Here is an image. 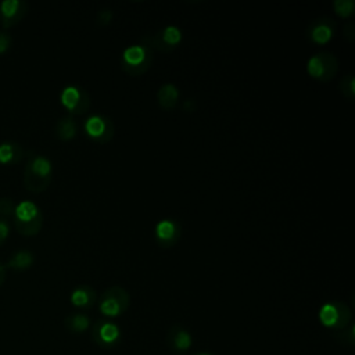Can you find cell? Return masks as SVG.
Wrapping results in <instances>:
<instances>
[{
	"label": "cell",
	"instance_id": "1",
	"mask_svg": "<svg viewBox=\"0 0 355 355\" xmlns=\"http://www.w3.org/2000/svg\"><path fill=\"white\" fill-rule=\"evenodd\" d=\"M53 176V165L43 155H31L24 169V184L32 193L44 191Z\"/></svg>",
	"mask_w": 355,
	"mask_h": 355
},
{
	"label": "cell",
	"instance_id": "2",
	"mask_svg": "<svg viewBox=\"0 0 355 355\" xmlns=\"http://www.w3.org/2000/svg\"><path fill=\"white\" fill-rule=\"evenodd\" d=\"M12 219L17 232L22 236H35L43 226V214L32 201H21L17 204Z\"/></svg>",
	"mask_w": 355,
	"mask_h": 355
},
{
	"label": "cell",
	"instance_id": "3",
	"mask_svg": "<svg viewBox=\"0 0 355 355\" xmlns=\"http://www.w3.org/2000/svg\"><path fill=\"white\" fill-rule=\"evenodd\" d=\"M153 62V50L144 44H132L122 51L121 68L130 76L146 73Z\"/></svg>",
	"mask_w": 355,
	"mask_h": 355
},
{
	"label": "cell",
	"instance_id": "4",
	"mask_svg": "<svg viewBox=\"0 0 355 355\" xmlns=\"http://www.w3.org/2000/svg\"><path fill=\"white\" fill-rule=\"evenodd\" d=\"M130 305L129 293L121 286L105 288L98 300V311L105 318H118L128 311Z\"/></svg>",
	"mask_w": 355,
	"mask_h": 355
},
{
	"label": "cell",
	"instance_id": "5",
	"mask_svg": "<svg viewBox=\"0 0 355 355\" xmlns=\"http://www.w3.org/2000/svg\"><path fill=\"white\" fill-rule=\"evenodd\" d=\"M319 322L326 329L340 331L352 322V312L345 302L330 301L320 306Z\"/></svg>",
	"mask_w": 355,
	"mask_h": 355
},
{
	"label": "cell",
	"instance_id": "6",
	"mask_svg": "<svg viewBox=\"0 0 355 355\" xmlns=\"http://www.w3.org/2000/svg\"><path fill=\"white\" fill-rule=\"evenodd\" d=\"M338 71V60L333 53L322 51L312 55L306 62V72L311 78L329 82L331 80Z\"/></svg>",
	"mask_w": 355,
	"mask_h": 355
},
{
	"label": "cell",
	"instance_id": "7",
	"mask_svg": "<svg viewBox=\"0 0 355 355\" xmlns=\"http://www.w3.org/2000/svg\"><path fill=\"white\" fill-rule=\"evenodd\" d=\"M92 341L103 349L115 348L122 340L119 326L108 319H98L90 329Z\"/></svg>",
	"mask_w": 355,
	"mask_h": 355
},
{
	"label": "cell",
	"instance_id": "8",
	"mask_svg": "<svg viewBox=\"0 0 355 355\" xmlns=\"http://www.w3.org/2000/svg\"><path fill=\"white\" fill-rule=\"evenodd\" d=\"M180 40H182V31L175 25H169L161 29L159 32H157L155 35L144 36L141 44L150 47L151 50L155 49L161 53H169L176 46H179Z\"/></svg>",
	"mask_w": 355,
	"mask_h": 355
},
{
	"label": "cell",
	"instance_id": "9",
	"mask_svg": "<svg viewBox=\"0 0 355 355\" xmlns=\"http://www.w3.org/2000/svg\"><path fill=\"white\" fill-rule=\"evenodd\" d=\"M61 103L72 115H82L90 107V97L86 90L78 86H67L61 92Z\"/></svg>",
	"mask_w": 355,
	"mask_h": 355
},
{
	"label": "cell",
	"instance_id": "10",
	"mask_svg": "<svg viewBox=\"0 0 355 355\" xmlns=\"http://www.w3.org/2000/svg\"><path fill=\"white\" fill-rule=\"evenodd\" d=\"M85 132L97 143H107L114 136V123L103 115H92L85 122Z\"/></svg>",
	"mask_w": 355,
	"mask_h": 355
},
{
	"label": "cell",
	"instance_id": "11",
	"mask_svg": "<svg viewBox=\"0 0 355 355\" xmlns=\"http://www.w3.org/2000/svg\"><path fill=\"white\" fill-rule=\"evenodd\" d=\"M166 347L175 355H184L193 345L191 333L182 324H173L166 331Z\"/></svg>",
	"mask_w": 355,
	"mask_h": 355
},
{
	"label": "cell",
	"instance_id": "12",
	"mask_svg": "<svg viewBox=\"0 0 355 355\" xmlns=\"http://www.w3.org/2000/svg\"><path fill=\"white\" fill-rule=\"evenodd\" d=\"M28 3L21 0H6L0 4V25L4 29L15 26L28 12Z\"/></svg>",
	"mask_w": 355,
	"mask_h": 355
},
{
	"label": "cell",
	"instance_id": "13",
	"mask_svg": "<svg viewBox=\"0 0 355 355\" xmlns=\"http://www.w3.org/2000/svg\"><path fill=\"white\" fill-rule=\"evenodd\" d=\"M334 36V24L327 17L312 21L306 29V37L315 44H326Z\"/></svg>",
	"mask_w": 355,
	"mask_h": 355
},
{
	"label": "cell",
	"instance_id": "14",
	"mask_svg": "<svg viewBox=\"0 0 355 355\" xmlns=\"http://www.w3.org/2000/svg\"><path fill=\"white\" fill-rule=\"evenodd\" d=\"M154 233L157 243L164 248H169L173 247L180 237V225L175 220L164 219L155 225Z\"/></svg>",
	"mask_w": 355,
	"mask_h": 355
},
{
	"label": "cell",
	"instance_id": "15",
	"mask_svg": "<svg viewBox=\"0 0 355 355\" xmlns=\"http://www.w3.org/2000/svg\"><path fill=\"white\" fill-rule=\"evenodd\" d=\"M69 300L71 304L79 309H90L97 302V293L93 287L82 284L73 288Z\"/></svg>",
	"mask_w": 355,
	"mask_h": 355
},
{
	"label": "cell",
	"instance_id": "16",
	"mask_svg": "<svg viewBox=\"0 0 355 355\" xmlns=\"http://www.w3.org/2000/svg\"><path fill=\"white\" fill-rule=\"evenodd\" d=\"M157 101L161 108L171 111L178 105L179 90L173 83H164L157 92Z\"/></svg>",
	"mask_w": 355,
	"mask_h": 355
},
{
	"label": "cell",
	"instance_id": "17",
	"mask_svg": "<svg viewBox=\"0 0 355 355\" xmlns=\"http://www.w3.org/2000/svg\"><path fill=\"white\" fill-rule=\"evenodd\" d=\"M24 157V150L21 144L15 141H1L0 143V164L15 165Z\"/></svg>",
	"mask_w": 355,
	"mask_h": 355
},
{
	"label": "cell",
	"instance_id": "18",
	"mask_svg": "<svg viewBox=\"0 0 355 355\" xmlns=\"http://www.w3.org/2000/svg\"><path fill=\"white\" fill-rule=\"evenodd\" d=\"M64 326L69 333L80 334V333H85L86 330H89V327L92 326V320L86 313L75 312V313L68 315L64 319Z\"/></svg>",
	"mask_w": 355,
	"mask_h": 355
},
{
	"label": "cell",
	"instance_id": "19",
	"mask_svg": "<svg viewBox=\"0 0 355 355\" xmlns=\"http://www.w3.org/2000/svg\"><path fill=\"white\" fill-rule=\"evenodd\" d=\"M35 261V257L31 251L28 250H19V251H15L8 262H7V266L12 270H17V272H22V270H26L32 266Z\"/></svg>",
	"mask_w": 355,
	"mask_h": 355
},
{
	"label": "cell",
	"instance_id": "20",
	"mask_svg": "<svg viewBox=\"0 0 355 355\" xmlns=\"http://www.w3.org/2000/svg\"><path fill=\"white\" fill-rule=\"evenodd\" d=\"M76 132H78V125L72 115L62 116L55 125V135L60 140L68 141L76 136Z\"/></svg>",
	"mask_w": 355,
	"mask_h": 355
},
{
	"label": "cell",
	"instance_id": "21",
	"mask_svg": "<svg viewBox=\"0 0 355 355\" xmlns=\"http://www.w3.org/2000/svg\"><path fill=\"white\" fill-rule=\"evenodd\" d=\"M338 89L340 93L348 100V101H354L355 98V76L352 73L345 75L340 83H338Z\"/></svg>",
	"mask_w": 355,
	"mask_h": 355
},
{
	"label": "cell",
	"instance_id": "22",
	"mask_svg": "<svg viewBox=\"0 0 355 355\" xmlns=\"http://www.w3.org/2000/svg\"><path fill=\"white\" fill-rule=\"evenodd\" d=\"M334 12L341 18H348L355 11V3L352 0H334L333 1Z\"/></svg>",
	"mask_w": 355,
	"mask_h": 355
},
{
	"label": "cell",
	"instance_id": "23",
	"mask_svg": "<svg viewBox=\"0 0 355 355\" xmlns=\"http://www.w3.org/2000/svg\"><path fill=\"white\" fill-rule=\"evenodd\" d=\"M336 340L338 343H341L343 345H348V347H354L355 345V323L351 322L345 329L340 330L336 334Z\"/></svg>",
	"mask_w": 355,
	"mask_h": 355
},
{
	"label": "cell",
	"instance_id": "24",
	"mask_svg": "<svg viewBox=\"0 0 355 355\" xmlns=\"http://www.w3.org/2000/svg\"><path fill=\"white\" fill-rule=\"evenodd\" d=\"M15 211V202L10 197H1L0 198V216L3 219L12 218Z\"/></svg>",
	"mask_w": 355,
	"mask_h": 355
},
{
	"label": "cell",
	"instance_id": "25",
	"mask_svg": "<svg viewBox=\"0 0 355 355\" xmlns=\"http://www.w3.org/2000/svg\"><path fill=\"white\" fill-rule=\"evenodd\" d=\"M112 17H114L112 10H110V8H101V10L97 12V15H96V25H97V26H107V25L111 24Z\"/></svg>",
	"mask_w": 355,
	"mask_h": 355
},
{
	"label": "cell",
	"instance_id": "26",
	"mask_svg": "<svg viewBox=\"0 0 355 355\" xmlns=\"http://www.w3.org/2000/svg\"><path fill=\"white\" fill-rule=\"evenodd\" d=\"M12 44L11 36L6 31H0V54L6 53Z\"/></svg>",
	"mask_w": 355,
	"mask_h": 355
},
{
	"label": "cell",
	"instance_id": "27",
	"mask_svg": "<svg viewBox=\"0 0 355 355\" xmlns=\"http://www.w3.org/2000/svg\"><path fill=\"white\" fill-rule=\"evenodd\" d=\"M343 37L347 42H349V43L354 42V39H355V25H354V22H347L344 25V28H343Z\"/></svg>",
	"mask_w": 355,
	"mask_h": 355
},
{
	"label": "cell",
	"instance_id": "28",
	"mask_svg": "<svg viewBox=\"0 0 355 355\" xmlns=\"http://www.w3.org/2000/svg\"><path fill=\"white\" fill-rule=\"evenodd\" d=\"M10 233V225L6 219H0V245L6 241Z\"/></svg>",
	"mask_w": 355,
	"mask_h": 355
},
{
	"label": "cell",
	"instance_id": "29",
	"mask_svg": "<svg viewBox=\"0 0 355 355\" xmlns=\"http://www.w3.org/2000/svg\"><path fill=\"white\" fill-rule=\"evenodd\" d=\"M194 108H196V104H194L193 100H186V101L183 103V110H184V111L191 112V111H194Z\"/></svg>",
	"mask_w": 355,
	"mask_h": 355
},
{
	"label": "cell",
	"instance_id": "30",
	"mask_svg": "<svg viewBox=\"0 0 355 355\" xmlns=\"http://www.w3.org/2000/svg\"><path fill=\"white\" fill-rule=\"evenodd\" d=\"M6 276H7V270H6V265H3V263H0V287H1V284L4 283V280H6Z\"/></svg>",
	"mask_w": 355,
	"mask_h": 355
},
{
	"label": "cell",
	"instance_id": "31",
	"mask_svg": "<svg viewBox=\"0 0 355 355\" xmlns=\"http://www.w3.org/2000/svg\"><path fill=\"white\" fill-rule=\"evenodd\" d=\"M194 355H212V354L205 352V351H201V352H197V354H194Z\"/></svg>",
	"mask_w": 355,
	"mask_h": 355
}]
</instances>
